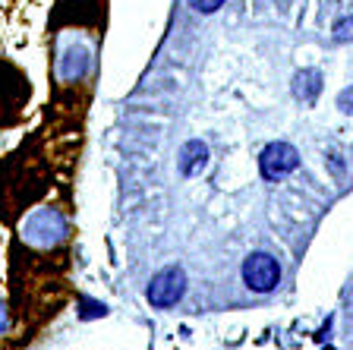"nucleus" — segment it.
I'll return each mask as SVG.
<instances>
[{"mask_svg": "<svg viewBox=\"0 0 353 350\" xmlns=\"http://www.w3.org/2000/svg\"><path fill=\"white\" fill-rule=\"evenodd\" d=\"M243 281L250 291H259V293H268L278 287L281 281V269L268 253H252L246 262H243Z\"/></svg>", "mask_w": 353, "mask_h": 350, "instance_id": "nucleus-1", "label": "nucleus"}, {"mask_svg": "<svg viewBox=\"0 0 353 350\" xmlns=\"http://www.w3.org/2000/svg\"><path fill=\"white\" fill-rule=\"evenodd\" d=\"M186 293V275L180 269H164L152 278V284H148V300H152V307H174L176 300Z\"/></svg>", "mask_w": 353, "mask_h": 350, "instance_id": "nucleus-2", "label": "nucleus"}, {"mask_svg": "<svg viewBox=\"0 0 353 350\" xmlns=\"http://www.w3.org/2000/svg\"><path fill=\"white\" fill-rule=\"evenodd\" d=\"M296 164H300V155H296L294 146H287V142H272L262 152V158H259V168H262L265 180H281L290 171H296Z\"/></svg>", "mask_w": 353, "mask_h": 350, "instance_id": "nucleus-3", "label": "nucleus"}, {"mask_svg": "<svg viewBox=\"0 0 353 350\" xmlns=\"http://www.w3.org/2000/svg\"><path fill=\"white\" fill-rule=\"evenodd\" d=\"M319 88H322V76H319V70H303V73H296L294 79V95L303 98V101H316Z\"/></svg>", "mask_w": 353, "mask_h": 350, "instance_id": "nucleus-4", "label": "nucleus"}, {"mask_svg": "<svg viewBox=\"0 0 353 350\" xmlns=\"http://www.w3.org/2000/svg\"><path fill=\"white\" fill-rule=\"evenodd\" d=\"M208 161V148L202 142H190V146L180 152V171L183 174H199V171L205 168Z\"/></svg>", "mask_w": 353, "mask_h": 350, "instance_id": "nucleus-5", "label": "nucleus"}, {"mask_svg": "<svg viewBox=\"0 0 353 350\" xmlns=\"http://www.w3.org/2000/svg\"><path fill=\"white\" fill-rule=\"evenodd\" d=\"M334 41H353V16L334 22Z\"/></svg>", "mask_w": 353, "mask_h": 350, "instance_id": "nucleus-6", "label": "nucleus"}, {"mask_svg": "<svg viewBox=\"0 0 353 350\" xmlns=\"http://www.w3.org/2000/svg\"><path fill=\"white\" fill-rule=\"evenodd\" d=\"M190 7L199 13H214V10L224 7V0H190Z\"/></svg>", "mask_w": 353, "mask_h": 350, "instance_id": "nucleus-7", "label": "nucleus"}, {"mask_svg": "<svg viewBox=\"0 0 353 350\" xmlns=\"http://www.w3.org/2000/svg\"><path fill=\"white\" fill-rule=\"evenodd\" d=\"M338 108L344 110V114H353V88H344L338 95Z\"/></svg>", "mask_w": 353, "mask_h": 350, "instance_id": "nucleus-8", "label": "nucleus"}, {"mask_svg": "<svg viewBox=\"0 0 353 350\" xmlns=\"http://www.w3.org/2000/svg\"><path fill=\"white\" fill-rule=\"evenodd\" d=\"M85 319H92V315H104V307H98V303H85Z\"/></svg>", "mask_w": 353, "mask_h": 350, "instance_id": "nucleus-9", "label": "nucleus"}, {"mask_svg": "<svg viewBox=\"0 0 353 350\" xmlns=\"http://www.w3.org/2000/svg\"><path fill=\"white\" fill-rule=\"evenodd\" d=\"M7 329V313H3V307H0V331Z\"/></svg>", "mask_w": 353, "mask_h": 350, "instance_id": "nucleus-10", "label": "nucleus"}, {"mask_svg": "<svg viewBox=\"0 0 353 350\" xmlns=\"http://www.w3.org/2000/svg\"><path fill=\"white\" fill-rule=\"evenodd\" d=\"M328 350H334V347H328Z\"/></svg>", "mask_w": 353, "mask_h": 350, "instance_id": "nucleus-11", "label": "nucleus"}]
</instances>
